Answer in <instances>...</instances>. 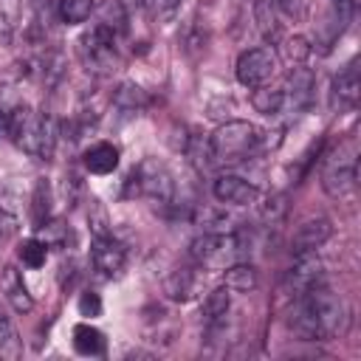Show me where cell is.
Masks as SVG:
<instances>
[{"instance_id":"cell-1","label":"cell","mask_w":361,"mask_h":361,"mask_svg":"<svg viewBox=\"0 0 361 361\" xmlns=\"http://www.w3.org/2000/svg\"><path fill=\"white\" fill-rule=\"evenodd\" d=\"M290 327L302 341H330L347 330V307L338 293H333L324 282L293 299Z\"/></svg>"},{"instance_id":"cell-2","label":"cell","mask_w":361,"mask_h":361,"mask_svg":"<svg viewBox=\"0 0 361 361\" xmlns=\"http://www.w3.org/2000/svg\"><path fill=\"white\" fill-rule=\"evenodd\" d=\"M59 124L48 113H37L25 104L8 107V138L28 155L48 161L54 155Z\"/></svg>"},{"instance_id":"cell-3","label":"cell","mask_w":361,"mask_h":361,"mask_svg":"<svg viewBox=\"0 0 361 361\" xmlns=\"http://www.w3.org/2000/svg\"><path fill=\"white\" fill-rule=\"evenodd\" d=\"M268 147L265 133L251 121H226L209 135L214 166H237Z\"/></svg>"},{"instance_id":"cell-4","label":"cell","mask_w":361,"mask_h":361,"mask_svg":"<svg viewBox=\"0 0 361 361\" xmlns=\"http://www.w3.org/2000/svg\"><path fill=\"white\" fill-rule=\"evenodd\" d=\"M248 248H251V237L243 228H237V231H226V234H200V237H195L192 248H189V257L203 271H226L228 265L245 259Z\"/></svg>"},{"instance_id":"cell-5","label":"cell","mask_w":361,"mask_h":361,"mask_svg":"<svg viewBox=\"0 0 361 361\" xmlns=\"http://www.w3.org/2000/svg\"><path fill=\"white\" fill-rule=\"evenodd\" d=\"M355 183H358V161H355V147L347 141V144H341L324 155L322 189L333 200H347L355 195Z\"/></svg>"},{"instance_id":"cell-6","label":"cell","mask_w":361,"mask_h":361,"mask_svg":"<svg viewBox=\"0 0 361 361\" xmlns=\"http://www.w3.org/2000/svg\"><path fill=\"white\" fill-rule=\"evenodd\" d=\"M116 37L118 34L113 28L102 25V23H96L87 34H82V39H79V56H82V62H85V68L90 73L104 76V73H110L118 65Z\"/></svg>"},{"instance_id":"cell-7","label":"cell","mask_w":361,"mask_h":361,"mask_svg":"<svg viewBox=\"0 0 361 361\" xmlns=\"http://www.w3.org/2000/svg\"><path fill=\"white\" fill-rule=\"evenodd\" d=\"M130 183L141 197H147L158 206H172L175 203V178L166 169V164H161L158 158H144L133 169Z\"/></svg>"},{"instance_id":"cell-8","label":"cell","mask_w":361,"mask_h":361,"mask_svg":"<svg viewBox=\"0 0 361 361\" xmlns=\"http://www.w3.org/2000/svg\"><path fill=\"white\" fill-rule=\"evenodd\" d=\"M322 282H324V265H322V259L316 257V251H305V254H296L293 265L285 274V293L290 299H299L302 293H307L310 288H316Z\"/></svg>"},{"instance_id":"cell-9","label":"cell","mask_w":361,"mask_h":361,"mask_svg":"<svg viewBox=\"0 0 361 361\" xmlns=\"http://www.w3.org/2000/svg\"><path fill=\"white\" fill-rule=\"evenodd\" d=\"M276 73V54L271 48H251L237 59V82L243 87H259Z\"/></svg>"},{"instance_id":"cell-10","label":"cell","mask_w":361,"mask_h":361,"mask_svg":"<svg viewBox=\"0 0 361 361\" xmlns=\"http://www.w3.org/2000/svg\"><path fill=\"white\" fill-rule=\"evenodd\" d=\"M90 262H93V268H96L99 276L113 279V276H118V274L124 271V265H127V251H124V245H121L113 234L93 237Z\"/></svg>"},{"instance_id":"cell-11","label":"cell","mask_w":361,"mask_h":361,"mask_svg":"<svg viewBox=\"0 0 361 361\" xmlns=\"http://www.w3.org/2000/svg\"><path fill=\"white\" fill-rule=\"evenodd\" d=\"M313 90H316V76L302 68V65H293V71L288 73L285 79V87H282V96H285V110L282 113H305L310 104H313Z\"/></svg>"},{"instance_id":"cell-12","label":"cell","mask_w":361,"mask_h":361,"mask_svg":"<svg viewBox=\"0 0 361 361\" xmlns=\"http://www.w3.org/2000/svg\"><path fill=\"white\" fill-rule=\"evenodd\" d=\"M212 192L226 206H248V203H257V197H259V189L254 183H248L240 175H228V172L214 178Z\"/></svg>"},{"instance_id":"cell-13","label":"cell","mask_w":361,"mask_h":361,"mask_svg":"<svg viewBox=\"0 0 361 361\" xmlns=\"http://www.w3.org/2000/svg\"><path fill=\"white\" fill-rule=\"evenodd\" d=\"M361 96V76H358V62H350L336 79H333V90H330V104L338 113H347L358 104Z\"/></svg>"},{"instance_id":"cell-14","label":"cell","mask_w":361,"mask_h":361,"mask_svg":"<svg viewBox=\"0 0 361 361\" xmlns=\"http://www.w3.org/2000/svg\"><path fill=\"white\" fill-rule=\"evenodd\" d=\"M330 237H333V223H330L327 217H310V220H305V223L293 231L290 251H293V254L316 251V248H322Z\"/></svg>"},{"instance_id":"cell-15","label":"cell","mask_w":361,"mask_h":361,"mask_svg":"<svg viewBox=\"0 0 361 361\" xmlns=\"http://www.w3.org/2000/svg\"><path fill=\"white\" fill-rule=\"evenodd\" d=\"M197 290H200V276L195 268H175L164 279V293L172 302H189L197 296Z\"/></svg>"},{"instance_id":"cell-16","label":"cell","mask_w":361,"mask_h":361,"mask_svg":"<svg viewBox=\"0 0 361 361\" xmlns=\"http://www.w3.org/2000/svg\"><path fill=\"white\" fill-rule=\"evenodd\" d=\"M0 285H3V293H6L8 305H11L17 313H31V310H34V299H31V293H28V288H25V282H23V276H20L17 268H11V265L3 268Z\"/></svg>"},{"instance_id":"cell-17","label":"cell","mask_w":361,"mask_h":361,"mask_svg":"<svg viewBox=\"0 0 361 361\" xmlns=\"http://www.w3.org/2000/svg\"><path fill=\"white\" fill-rule=\"evenodd\" d=\"M82 164L93 175H110L118 166V147L110 144V141H99V144H93V147L85 149Z\"/></svg>"},{"instance_id":"cell-18","label":"cell","mask_w":361,"mask_h":361,"mask_svg":"<svg viewBox=\"0 0 361 361\" xmlns=\"http://www.w3.org/2000/svg\"><path fill=\"white\" fill-rule=\"evenodd\" d=\"M192 217H195V226L203 228V234H226V231H237L240 228L237 220L220 206H197Z\"/></svg>"},{"instance_id":"cell-19","label":"cell","mask_w":361,"mask_h":361,"mask_svg":"<svg viewBox=\"0 0 361 361\" xmlns=\"http://www.w3.org/2000/svg\"><path fill=\"white\" fill-rule=\"evenodd\" d=\"M228 307H231V288L220 285V288L209 290L206 299H203V322H206L209 327L223 324L226 316H228Z\"/></svg>"},{"instance_id":"cell-20","label":"cell","mask_w":361,"mask_h":361,"mask_svg":"<svg viewBox=\"0 0 361 361\" xmlns=\"http://www.w3.org/2000/svg\"><path fill=\"white\" fill-rule=\"evenodd\" d=\"M223 274H226V288L240 290V293H248V290H254V288L259 285V274H257V268H254L251 262H245V259L228 265Z\"/></svg>"},{"instance_id":"cell-21","label":"cell","mask_w":361,"mask_h":361,"mask_svg":"<svg viewBox=\"0 0 361 361\" xmlns=\"http://www.w3.org/2000/svg\"><path fill=\"white\" fill-rule=\"evenodd\" d=\"M251 104H254V110L262 113V116H279V113L285 110L282 87H265V85L254 87V93H251Z\"/></svg>"},{"instance_id":"cell-22","label":"cell","mask_w":361,"mask_h":361,"mask_svg":"<svg viewBox=\"0 0 361 361\" xmlns=\"http://www.w3.org/2000/svg\"><path fill=\"white\" fill-rule=\"evenodd\" d=\"M147 93L138 87V85H133V82H124V85H118L116 87V93H113V104L118 107V110H124V113H130V116H135L138 110H144L147 107Z\"/></svg>"},{"instance_id":"cell-23","label":"cell","mask_w":361,"mask_h":361,"mask_svg":"<svg viewBox=\"0 0 361 361\" xmlns=\"http://www.w3.org/2000/svg\"><path fill=\"white\" fill-rule=\"evenodd\" d=\"M73 350L79 355H102L104 353V336L90 324L73 327Z\"/></svg>"},{"instance_id":"cell-24","label":"cell","mask_w":361,"mask_h":361,"mask_svg":"<svg viewBox=\"0 0 361 361\" xmlns=\"http://www.w3.org/2000/svg\"><path fill=\"white\" fill-rule=\"evenodd\" d=\"M93 11V0H59L56 3V17L68 25H79L90 17Z\"/></svg>"},{"instance_id":"cell-25","label":"cell","mask_w":361,"mask_h":361,"mask_svg":"<svg viewBox=\"0 0 361 361\" xmlns=\"http://www.w3.org/2000/svg\"><path fill=\"white\" fill-rule=\"evenodd\" d=\"M31 217H34V226H42L51 217V186L45 180H37V186H34Z\"/></svg>"},{"instance_id":"cell-26","label":"cell","mask_w":361,"mask_h":361,"mask_svg":"<svg viewBox=\"0 0 361 361\" xmlns=\"http://www.w3.org/2000/svg\"><path fill=\"white\" fill-rule=\"evenodd\" d=\"M71 231L62 220H45L42 226H37V240H42L48 248H62L68 243Z\"/></svg>"},{"instance_id":"cell-27","label":"cell","mask_w":361,"mask_h":361,"mask_svg":"<svg viewBox=\"0 0 361 361\" xmlns=\"http://www.w3.org/2000/svg\"><path fill=\"white\" fill-rule=\"evenodd\" d=\"M17 257H20V259H23V265H28V268H42V265H45V259H48V245H45L42 240L31 237V240L20 243Z\"/></svg>"},{"instance_id":"cell-28","label":"cell","mask_w":361,"mask_h":361,"mask_svg":"<svg viewBox=\"0 0 361 361\" xmlns=\"http://www.w3.org/2000/svg\"><path fill=\"white\" fill-rule=\"evenodd\" d=\"M279 51H282V56H285V62H290V65H302L310 54H313V45L305 39V37H288V39H282V45H279Z\"/></svg>"},{"instance_id":"cell-29","label":"cell","mask_w":361,"mask_h":361,"mask_svg":"<svg viewBox=\"0 0 361 361\" xmlns=\"http://www.w3.org/2000/svg\"><path fill=\"white\" fill-rule=\"evenodd\" d=\"M285 214H288V200H285V195H271V197L259 206V220H262L265 226L282 223Z\"/></svg>"},{"instance_id":"cell-30","label":"cell","mask_w":361,"mask_h":361,"mask_svg":"<svg viewBox=\"0 0 361 361\" xmlns=\"http://www.w3.org/2000/svg\"><path fill=\"white\" fill-rule=\"evenodd\" d=\"M23 353L20 341H17V333L11 327V322L0 313V358H17Z\"/></svg>"},{"instance_id":"cell-31","label":"cell","mask_w":361,"mask_h":361,"mask_svg":"<svg viewBox=\"0 0 361 361\" xmlns=\"http://www.w3.org/2000/svg\"><path fill=\"white\" fill-rule=\"evenodd\" d=\"M17 25H20V3L17 0H0V37L8 39Z\"/></svg>"},{"instance_id":"cell-32","label":"cell","mask_w":361,"mask_h":361,"mask_svg":"<svg viewBox=\"0 0 361 361\" xmlns=\"http://www.w3.org/2000/svg\"><path fill=\"white\" fill-rule=\"evenodd\" d=\"M99 23L107 25V28H113L116 34L124 31V25H127V11H124V6H121L118 0L104 3V8H102V20H99Z\"/></svg>"},{"instance_id":"cell-33","label":"cell","mask_w":361,"mask_h":361,"mask_svg":"<svg viewBox=\"0 0 361 361\" xmlns=\"http://www.w3.org/2000/svg\"><path fill=\"white\" fill-rule=\"evenodd\" d=\"M257 25H259V34H262L265 39H276L279 25H276L274 8H271L268 3H259V6H257Z\"/></svg>"},{"instance_id":"cell-34","label":"cell","mask_w":361,"mask_h":361,"mask_svg":"<svg viewBox=\"0 0 361 361\" xmlns=\"http://www.w3.org/2000/svg\"><path fill=\"white\" fill-rule=\"evenodd\" d=\"M276 6H279V11L285 14V17H290V20H307L310 17V8H313V0H276Z\"/></svg>"},{"instance_id":"cell-35","label":"cell","mask_w":361,"mask_h":361,"mask_svg":"<svg viewBox=\"0 0 361 361\" xmlns=\"http://www.w3.org/2000/svg\"><path fill=\"white\" fill-rule=\"evenodd\" d=\"M87 220H90V231H93V237H104V234H110V228H107V214H104V209L99 206V200H90Z\"/></svg>"},{"instance_id":"cell-36","label":"cell","mask_w":361,"mask_h":361,"mask_svg":"<svg viewBox=\"0 0 361 361\" xmlns=\"http://www.w3.org/2000/svg\"><path fill=\"white\" fill-rule=\"evenodd\" d=\"M144 6L155 20H169L180 8V0H144Z\"/></svg>"},{"instance_id":"cell-37","label":"cell","mask_w":361,"mask_h":361,"mask_svg":"<svg viewBox=\"0 0 361 361\" xmlns=\"http://www.w3.org/2000/svg\"><path fill=\"white\" fill-rule=\"evenodd\" d=\"M79 313H82V316H87V319L99 316V313H102V299H99V293L85 290V293L79 296Z\"/></svg>"},{"instance_id":"cell-38","label":"cell","mask_w":361,"mask_h":361,"mask_svg":"<svg viewBox=\"0 0 361 361\" xmlns=\"http://www.w3.org/2000/svg\"><path fill=\"white\" fill-rule=\"evenodd\" d=\"M8 135V107H0V138Z\"/></svg>"}]
</instances>
